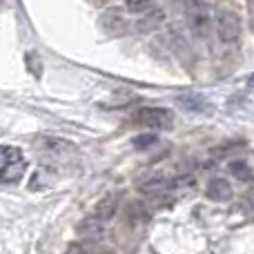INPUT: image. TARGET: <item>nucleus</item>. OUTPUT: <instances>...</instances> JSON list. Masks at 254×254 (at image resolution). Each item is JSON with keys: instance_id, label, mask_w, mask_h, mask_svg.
<instances>
[{"instance_id": "1", "label": "nucleus", "mask_w": 254, "mask_h": 254, "mask_svg": "<svg viewBox=\"0 0 254 254\" xmlns=\"http://www.w3.org/2000/svg\"><path fill=\"white\" fill-rule=\"evenodd\" d=\"M27 158L18 147L11 145H0V183L13 185L25 176Z\"/></svg>"}, {"instance_id": "2", "label": "nucleus", "mask_w": 254, "mask_h": 254, "mask_svg": "<svg viewBox=\"0 0 254 254\" xmlns=\"http://www.w3.org/2000/svg\"><path fill=\"white\" fill-rule=\"evenodd\" d=\"M185 20H188V27L194 36H198V38H207L210 36L212 11L201 0H188V4H185Z\"/></svg>"}, {"instance_id": "3", "label": "nucleus", "mask_w": 254, "mask_h": 254, "mask_svg": "<svg viewBox=\"0 0 254 254\" xmlns=\"http://www.w3.org/2000/svg\"><path fill=\"white\" fill-rule=\"evenodd\" d=\"M214 29L223 45H234L241 38V18H239L237 11L223 7L214 16Z\"/></svg>"}, {"instance_id": "4", "label": "nucleus", "mask_w": 254, "mask_h": 254, "mask_svg": "<svg viewBox=\"0 0 254 254\" xmlns=\"http://www.w3.org/2000/svg\"><path fill=\"white\" fill-rule=\"evenodd\" d=\"M134 123L152 127V129H172L174 127V112L167 107H140L134 112Z\"/></svg>"}, {"instance_id": "5", "label": "nucleus", "mask_w": 254, "mask_h": 254, "mask_svg": "<svg viewBox=\"0 0 254 254\" xmlns=\"http://www.w3.org/2000/svg\"><path fill=\"white\" fill-rule=\"evenodd\" d=\"M38 145L43 149V154H49L52 158H67V156L78 154L74 143H69L65 138H56V136H43Z\"/></svg>"}, {"instance_id": "6", "label": "nucleus", "mask_w": 254, "mask_h": 254, "mask_svg": "<svg viewBox=\"0 0 254 254\" xmlns=\"http://www.w3.org/2000/svg\"><path fill=\"white\" fill-rule=\"evenodd\" d=\"M207 198L210 201H216V203H225L232 198V185L228 183L225 179H212L210 183H207V190H205Z\"/></svg>"}, {"instance_id": "7", "label": "nucleus", "mask_w": 254, "mask_h": 254, "mask_svg": "<svg viewBox=\"0 0 254 254\" xmlns=\"http://www.w3.org/2000/svg\"><path fill=\"white\" fill-rule=\"evenodd\" d=\"M101 27L105 31H110V34H123L127 27L123 11H121V9H107L101 16Z\"/></svg>"}, {"instance_id": "8", "label": "nucleus", "mask_w": 254, "mask_h": 254, "mask_svg": "<svg viewBox=\"0 0 254 254\" xmlns=\"http://www.w3.org/2000/svg\"><path fill=\"white\" fill-rule=\"evenodd\" d=\"M176 103H179L185 112H192V114H207V112H210L207 101L203 96H198V94H183V96L176 98Z\"/></svg>"}, {"instance_id": "9", "label": "nucleus", "mask_w": 254, "mask_h": 254, "mask_svg": "<svg viewBox=\"0 0 254 254\" xmlns=\"http://www.w3.org/2000/svg\"><path fill=\"white\" fill-rule=\"evenodd\" d=\"M54 181H56V170H54V167H38L29 181V188L31 190H47L49 185H54Z\"/></svg>"}, {"instance_id": "10", "label": "nucleus", "mask_w": 254, "mask_h": 254, "mask_svg": "<svg viewBox=\"0 0 254 254\" xmlns=\"http://www.w3.org/2000/svg\"><path fill=\"white\" fill-rule=\"evenodd\" d=\"M228 170L232 172V176L234 179H239V181H243V183H250L252 181V170H250V165H248L246 161H241V158H239V161H232L228 165Z\"/></svg>"}, {"instance_id": "11", "label": "nucleus", "mask_w": 254, "mask_h": 254, "mask_svg": "<svg viewBox=\"0 0 254 254\" xmlns=\"http://www.w3.org/2000/svg\"><path fill=\"white\" fill-rule=\"evenodd\" d=\"M78 232L87 239H98L103 234V219H87L85 223H80Z\"/></svg>"}, {"instance_id": "12", "label": "nucleus", "mask_w": 254, "mask_h": 254, "mask_svg": "<svg viewBox=\"0 0 254 254\" xmlns=\"http://www.w3.org/2000/svg\"><path fill=\"white\" fill-rule=\"evenodd\" d=\"M125 4L131 13H147L152 9L154 0H125Z\"/></svg>"}, {"instance_id": "13", "label": "nucleus", "mask_w": 254, "mask_h": 254, "mask_svg": "<svg viewBox=\"0 0 254 254\" xmlns=\"http://www.w3.org/2000/svg\"><path fill=\"white\" fill-rule=\"evenodd\" d=\"M156 140L158 138L154 134H140V136H136L134 138V147L136 149H145V147H149V145H154Z\"/></svg>"}, {"instance_id": "14", "label": "nucleus", "mask_w": 254, "mask_h": 254, "mask_svg": "<svg viewBox=\"0 0 254 254\" xmlns=\"http://www.w3.org/2000/svg\"><path fill=\"white\" fill-rule=\"evenodd\" d=\"M67 254H98V250H92V248L85 246V243H78V246H71Z\"/></svg>"}, {"instance_id": "15", "label": "nucleus", "mask_w": 254, "mask_h": 254, "mask_svg": "<svg viewBox=\"0 0 254 254\" xmlns=\"http://www.w3.org/2000/svg\"><path fill=\"white\" fill-rule=\"evenodd\" d=\"M27 63H31V69H34V74L36 76H40V63H38V56H36V54H29V56H27Z\"/></svg>"}, {"instance_id": "16", "label": "nucleus", "mask_w": 254, "mask_h": 254, "mask_svg": "<svg viewBox=\"0 0 254 254\" xmlns=\"http://www.w3.org/2000/svg\"><path fill=\"white\" fill-rule=\"evenodd\" d=\"M250 85H252V87H254V76H252V78H250Z\"/></svg>"}, {"instance_id": "17", "label": "nucleus", "mask_w": 254, "mask_h": 254, "mask_svg": "<svg viewBox=\"0 0 254 254\" xmlns=\"http://www.w3.org/2000/svg\"><path fill=\"white\" fill-rule=\"evenodd\" d=\"M252 29H254V16H252Z\"/></svg>"}, {"instance_id": "18", "label": "nucleus", "mask_w": 254, "mask_h": 254, "mask_svg": "<svg viewBox=\"0 0 254 254\" xmlns=\"http://www.w3.org/2000/svg\"><path fill=\"white\" fill-rule=\"evenodd\" d=\"M250 4H252V7H254V0H250Z\"/></svg>"}]
</instances>
